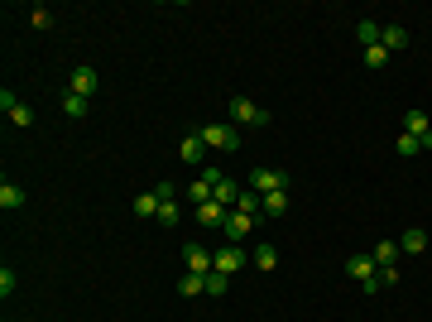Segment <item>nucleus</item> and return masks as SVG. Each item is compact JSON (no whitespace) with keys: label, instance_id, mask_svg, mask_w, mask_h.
I'll list each match as a JSON object with an SVG mask.
<instances>
[{"label":"nucleus","instance_id":"f257e3e1","mask_svg":"<svg viewBox=\"0 0 432 322\" xmlns=\"http://www.w3.org/2000/svg\"><path fill=\"white\" fill-rule=\"evenodd\" d=\"M346 274H351L365 294H379V289H384V284H379V265L370 255H351V260H346Z\"/></svg>","mask_w":432,"mask_h":322},{"label":"nucleus","instance_id":"f03ea898","mask_svg":"<svg viewBox=\"0 0 432 322\" xmlns=\"http://www.w3.org/2000/svg\"><path fill=\"white\" fill-rule=\"evenodd\" d=\"M231 125L241 130V125H269V111L255 106L250 97H231Z\"/></svg>","mask_w":432,"mask_h":322},{"label":"nucleus","instance_id":"7ed1b4c3","mask_svg":"<svg viewBox=\"0 0 432 322\" xmlns=\"http://www.w3.org/2000/svg\"><path fill=\"white\" fill-rule=\"evenodd\" d=\"M202 140H207V149H221V154L241 149V130L236 125H202Z\"/></svg>","mask_w":432,"mask_h":322},{"label":"nucleus","instance_id":"20e7f679","mask_svg":"<svg viewBox=\"0 0 432 322\" xmlns=\"http://www.w3.org/2000/svg\"><path fill=\"white\" fill-rule=\"evenodd\" d=\"M250 188L260 192V197H265V192H288V173H284V168H255V173H250Z\"/></svg>","mask_w":432,"mask_h":322},{"label":"nucleus","instance_id":"39448f33","mask_svg":"<svg viewBox=\"0 0 432 322\" xmlns=\"http://www.w3.org/2000/svg\"><path fill=\"white\" fill-rule=\"evenodd\" d=\"M250 226H255V216H250V212H236V207H231V212H226V221H221L226 241H236V245H241L245 236H250Z\"/></svg>","mask_w":432,"mask_h":322},{"label":"nucleus","instance_id":"423d86ee","mask_svg":"<svg viewBox=\"0 0 432 322\" xmlns=\"http://www.w3.org/2000/svg\"><path fill=\"white\" fill-rule=\"evenodd\" d=\"M68 92H72V97H91V92H96V68L77 63V68L68 73Z\"/></svg>","mask_w":432,"mask_h":322},{"label":"nucleus","instance_id":"0eeeda50","mask_svg":"<svg viewBox=\"0 0 432 322\" xmlns=\"http://www.w3.org/2000/svg\"><path fill=\"white\" fill-rule=\"evenodd\" d=\"M241 265H245L241 245H226V250H216V255H212V269H221L226 279H231V274H236V269H241Z\"/></svg>","mask_w":432,"mask_h":322},{"label":"nucleus","instance_id":"6e6552de","mask_svg":"<svg viewBox=\"0 0 432 322\" xmlns=\"http://www.w3.org/2000/svg\"><path fill=\"white\" fill-rule=\"evenodd\" d=\"M202 154H207V140H202V130H192L183 144H178V159L183 163H202Z\"/></svg>","mask_w":432,"mask_h":322},{"label":"nucleus","instance_id":"1a4fd4ad","mask_svg":"<svg viewBox=\"0 0 432 322\" xmlns=\"http://www.w3.org/2000/svg\"><path fill=\"white\" fill-rule=\"evenodd\" d=\"M183 265H188V274H212V255H207L202 245H188V250H183Z\"/></svg>","mask_w":432,"mask_h":322},{"label":"nucleus","instance_id":"9d476101","mask_svg":"<svg viewBox=\"0 0 432 322\" xmlns=\"http://www.w3.org/2000/svg\"><path fill=\"white\" fill-rule=\"evenodd\" d=\"M226 212H231V207H221V202H202V207H192V216H197V221H202V226H221V221H226Z\"/></svg>","mask_w":432,"mask_h":322},{"label":"nucleus","instance_id":"9b49d317","mask_svg":"<svg viewBox=\"0 0 432 322\" xmlns=\"http://www.w3.org/2000/svg\"><path fill=\"white\" fill-rule=\"evenodd\" d=\"M404 135H413V140L432 135V116H428V111H408V116H404Z\"/></svg>","mask_w":432,"mask_h":322},{"label":"nucleus","instance_id":"f8f14e48","mask_svg":"<svg viewBox=\"0 0 432 322\" xmlns=\"http://www.w3.org/2000/svg\"><path fill=\"white\" fill-rule=\"evenodd\" d=\"M212 197L221 202V207H236V202H241V183H236V178H221Z\"/></svg>","mask_w":432,"mask_h":322},{"label":"nucleus","instance_id":"ddd939ff","mask_svg":"<svg viewBox=\"0 0 432 322\" xmlns=\"http://www.w3.org/2000/svg\"><path fill=\"white\" fill-rule=\"evenodd\" d=\"M178 294H183V298L207 294V274H183V279H178Z\"/></svg>","mask_w":432,"mask_h":322},{"label":"nucleus","instance_id":"4468645a","mask_svg":"<svg viewBox=\"0 0 432 322\" xmlns=\"http://www.w3.org/2000/svg\"><path fill=\"white\" fill-rule=\"evenodd\" d=\"M399 250H408V255L428 250V231H423V226H413V231H404V241H399Z\"/></svg>","mask_w":432,"mask_h":322},{"label":"nucleus","instance_id":"2eb2a0df","mask_svg":"<svg viewBox=\"0 0 432 322\" xmlns=\"http://www.w3.org/2000/svg\"><path fill=\"white\" fill-rule=\"evenodd\" d=\"M159 207H163V202H159V192H154V188L135 197V216H159Z\"/></svg>","mask_w":432,"mask_h":322},{"label":"nucleus","instance_id":"dca6fc26","mask_svg":"<svg viewBox=\"0 0 432 322\" xmlns=\"http://www.w3.org/2000/svg\"><path fill=\"white\" fill-rule=\"evenodd\" d=\"M379 44H384V49H389V54H399V49H408V34L399 25H389L384 29V34H379Z\"/></svg>","mask_w":432,"mask_h":322},{"label":"nucleus","instance_id":"f3484780","mask_svg":"<svg viewBox=\"0 0 432 322\" xmlns=\"http://www.w3.org/2000/svg\"><path fill=\"white\" fill-rule=\"evenodd\" d=\"M394 255H399V245H394V241H379L375 250H370V260H375L379 269H389V265H394Z\"/></svg>","mask_w":432,"mask_h":322},{"label":"nucleus","instance_id":"a211bd4d","mask_svg":"<svg viewBox=\"0 0 432 322\" xmlns=\"http://www.w3.org/2000/svg\"><path fill=\"white\" fill-rule=\"evenodd\" d=\"M0 207H5V212H15V207H25V192L15 188V183H0Z\"/></svg>","mask_w":432,"mask_h":322},{"label":"nucleus","instance_id":"6ab92c4d","mask_svg":"<svg viewBox=\"0 0 432 322\" xmlns=\"http://www.w3.org/2000/svg\"><path fill=\"white\" fill-rule=\"evenodd\" d=\"M260 212L284 216V212H288V192H265V207H260Z\"/></svg>","mask_w":432,"mask_h":322},{"label":"nucleus","instance_id":"aec40b11","mask_svg":"<svg viewBox=\"0 0 432 322\" xmlns=\"http://www.w3.org/2000/svg\"><path fill=\"white\" fill-rule=\"evenodd\" d=\"M355 34H360V44H365V49H375V44H379V34H384V29H379L375 20H360V25H355Z\"/></svg>","mask_w":432,"mask_h":322},{"label":"nucleus","instance_id":"412c9836","mask_svg":"<svg viewBox=\"0 0 432 322\" xmlns=\"http://www.w3.org/2000/svg\"><path fill=\"white\" fill-rule=\"evenodd\" d=\"M255 265L260 269H279V250H274V245H255Z\"/></svg>","mask_w":432,"mask_h":322},{"label":"nucleus","instance_id":"4be33fe9","mask_svg":"<svg viewBox=\"0 0 432 322\" xmlns=\"http://www.w3.org/2000/svg\"><path fill=\"white\" fill-rule=\"evenodd\" d=\"M63 116L82 120V116H87V97H72V92H68V97H63Z\"/></svg>","mask_w":432,"mask_h":322},{"label":"nucleus","instance_id":"5701e85b","mask_svg":"<svg viewBox=\"0 0 432 322\" xmlns=\"http://www.w3.org/2000/svg\"><path fill=\"white\" fill-rule=\"evenodd\" d=\"M226 289H231V279H226L221 269H212V274H207V294H212V298H221Z\"/></svg>","mask_w":432,"mask_h":322},{"label":"nucleus","instance_id":"b1692460","mask_svg":"<svg viewBox=\"0 0 432 322\" xmlns=\"http://www.w3.org/2000/svg\"><path fill=\"white\" fill-rule=\"evenodd\" d=\"M365 68H384V63H389V49H384V44H375V49H365Z\"/></svg>","mask_w":432,"mask_h":322},{"label":"nucleus","instance_id":"393cba45","mask_svg":"<svg viewBox=\"0 0 432 322\" xmlns=\"http://www.w3.org/2000/svg\"><path fill=\"white\" fill-rule=\"evenodd\" d=\"M29 25H34V29H53V15H49V5H34V10H29Z\"/></svg>","mask_w":432,"mask_h":322},{"label":"nucleus","instance_id":"a878e982","mask_svg":"<svg viewBox=\"0 0 432 322\" xmlns=\"http://www.w3.org/2000/svg\"><path fill=\"white\" fill-rule=\"evenodd\" d=\"M188 197L197 202V207H202V202H212V183H207V178H197V183L188 188Z\"/></svg>","mask_w":432,"mask_h":322},{"label":"nucleus","instance_id":"bb28decb","mask_svg":"<svg viewBox=\"0 0 432 322\" xmlns=\"http://www.w3.org/2000/svg\"><path fill=\"white\" fill-rule=\"evenodd\" d=\"M178 216H183V212H178V202H163V207H159V221H163V226H178Z\"/></svg>","mask_w":432,"mask_h":322},{"label":"nucleus","instance_id":"cd10ccee","mask_svg":"<svg viewBox=\"0 0 432 322\" xmlns=\"http://www.w3.org/2000/svg\"><path fill=\"white\" fill-rule=\"evenodd\" d=\"M10 294H15V269L5 265L0 269V298H10Z\"/></svg>","mask_w":432,"mask_h":322},{"label":"nucleus","instance_id":"c85d7f7f","mask_svg":"<svg viewBox=\"0 0 432 322\" xmlns=\"http://www.w3.org/2000/svg\"><path fill=\"white\" fill-rule=\"evenodd\" d=\"M10 120H15V125H34V111H29L25 101H20V106L10 111Z\"/></svg>","mask_w":432,"mask_h":322},{"label":"nucleus","instance_id":"c756f323","mask_svg":"<svg viewBox=\"0 0 432 322\" xmlns=\"http://www.w3.org/2000/svg\"><path fill=\"white\" fill-rule=\"evenodd\" d=\"M399 154H404V159L418 154V140H413V135H399Z\"/></svg>","mask_w":432,"mask_h":322}]
</instances>
